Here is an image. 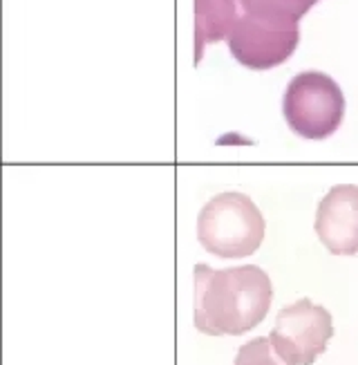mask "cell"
Masks as SVG:
<instances>
[{
  "instance_id": "6da1fadb",
  "label": "cell",
  "mask_w": 358,
  "mask_h": 365,
  "mask_svg": "<svg viewBox=\"0 0 358 365\" xmlns=\"http://www.w3.org/2000/svg\"><path fill=\"white\" fill-rule=\"evenodd\" d=\"M271 300V280L260 267H195V327L204 334H244L264 321Z\"/></svg>"
},
{
  "instance_id": "7a4b0ae2",
  "label": "cell",
  "mask_w": 358,
  "mask_h": 365,
  "mask_svg": "<svg viewBox=\"0 0 358 365\" xmlns=\"http://www.w3.org/2000/svg\"><path fill=\"white\" fill-rule=\"evenodd\" d=\"M201 247L217 258H244L262 245L264 217L242 193L215 195L197 217Z\"/></svg>"
},
{
  "instance_id": "3957f363",
  "label": "cell",
  "mask_w": 358,
  "mask_h": 365,
  "mask_svg": "<svg viewBox=\"0 0 358 365\" xmlns=\"http://www.w3.org/2000/svg\"><path fill=\"white\" fill-rule=\"evenodd\" d=\"M289 128L305 139L332 137L345 117V97L332 76L309 70L291 78L283 99Z\"/></svg>"
},
{
  "instance_id": "277c9868",
  "label": "cell",
  "mask_w": 358,
  "mask_h": 365,
  "mask_svg": "<svg viewBox=\"0 0 358 365\" xmlns=\"http://www.w3.org/2000/svg\"><path fill=\"white\" fill-rule=\"evenodd\" d=\"M334 336L332 314L309 298L280 309L269 334L275 356L285 365H314Z\"/></svg>"
},
{
  "instance_id": "5b68a950",
  "label": "cell",
  "mask_w": 358,
  "mask_h": 365,
  "mask_svg": "<svg viewBox=\"0 0 358 365\" xmlns=\"http://www.w3.org/2000/svg\"><path fill=\"white\" fill-rule=\"evenodd\" d=\"M300 41L298 25H283L253 14H242L226 36L228 50L248 70H271L295 52Z\"/></svg>"
},
{
  "instance_id": "8992f818",
  "label": "cell",
  "mask_w": 358,
  "mask_h": 365,
  "mask_svg": "<svg viewBox=\"0 0 358 365\" xmlns=\"http://www.w3.org/2000/svg\"><path fill=\"white\" fill-rule=\"evenodd\" d=\"M316 233L334 256L358 253V186L340 184L322 197L316 213Z\"/></svg>"
},
{
  "instance_id": "52a82bcc",
  "label": "cell",
  "mask_w": 358,
  "mask_h": 365,
  "mask_svg": "<svg viewBox=\"0 0 358 365\" xmlns=\"http://www.w3.org/2000/svg\"><path fill=\"white\" fill-rule=\"evenodd\" d=\"M238 19L236 0H195V63L201 61L209 43L231 34Z\"/></svg>"
},
{
  "instance_id": "ba28073f",
  "label": "cell",
  "mask_w": 358,
  "mask_h": 365,
  "mask_svg": "<svg viewBox=\"0 0 358 365\" xmlns=\"http://www.w3.org/2000/svg\"><path fill=\"white\" fill-rule=\"evenodd\" d=\"M271 347L273 345L269 339H253L251 343L240 347L236 365H285L283 361H275Z\"/></svg>"
}]
</instances>
